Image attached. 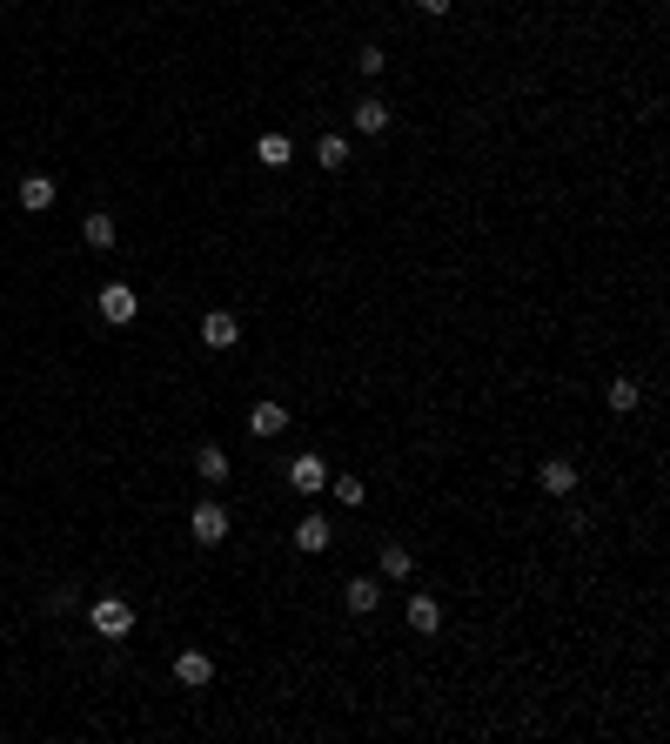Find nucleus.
Segmentation results:
<instances>
[{"label":"nucleus","instance_id":"12","mask_svg":"<svg viewBox=\"0 0 670 744\" xmlns=\"http://www.w3.org/2000/svg\"><path fill=\"white\" fill-rule=\"evenodd\" d=\"M389 121H396V114H389V101H376V94H362V101H356V128H362V135H382Z\"/></svg>","mask_w":670,"mask_h":744},{"label":"nucleus","instance_id":"14","mask_svg":"<svg viewBox=\"0 0 670 744\" xmlns=\"http://www.w3.org/2000/svg\"><path fill=\"white\" fill-rule=\"evenodd\" d=\"M255 161H262V168H289V161H295V141H289V135H262V141H255Z\"/></svg>","mask_w":670,"mask_h":744},{"label":"nucleus","instance_id":"16","mask_svg":"<svg viewBox=\"0 0 670 744\" xmlns=\"http://www.w3.org/2000/svg\"><path fill=\"white\" fill-rule=\"evenodd\" d=\"M315 168H329V175H335V168H349V135H322V141H315Z\"/></svg>","mask_w":670,"mask_h":744},{"label":"nucleus","instance_id":"6","mask_svg":"<svg viewBox=\"0 0 670 744\" xmlns=\"http://www.w3.org/2000/svg\"><path fill=\"white\" fill-rule=\"evenodd\" d=\"M409 631H416V637H436V631H443V604H436L429 590H409Z\"/></svg>","mask_w":670,"mask_h":744},{"label":"nucleus","instance_id":"18","mask_svg":"<svg viewBox=\"0 0 670 744\" xmlns=\"http://www.w3.org/2000/svg\"><path fill=\"white\" fill-rule=\"evenodd\" d=\"M114 235H121L114 215H88V222H81V242H88V248H114Z\"/></svg>","mask_w":670,"mask_h":744},{"label":"nucleus","instance_id":"11","mask_svg":"<svg viewBox=\"0 0 670 744\" xmlns=\"http://www.w3.org/2000/svg\"><path fill=\"white\" fill-rule=\"evenodd\" d=\"M175 677L188 684V691H201V684L215 677V657H208V651H181V657H175Z\"/></svg>","mask_w":670,"mask_h":744},{"label":"nucleus","instance_id":"2","mask_svg":"<svg viewBox=\"0 0 670 744\" xmlns=\"http://www.w3.org/2000/svg\"><path fill=\"white\" fill-rule=\"evenodd\" d=\"M228 523H235V517H228L222 503H215V496H201V503H195V517H188V530H195L201 550H215V543H228Z\"/></svg>","mask_w":670,"mask_h":744},{"label":"nucleus","instance_id":"4","mask_svg":"<svg viewBox=\"0 0 670 744\" xmlns=\"http://www.w3.org/2000/svg\"><path fill=\"white\" fill-rule=\"evenodd\" d=\"M94 309H101V322H114V329L141 316V302H134V289H128V282H108V289L94 295Z\"/></svg>","mask_w":670,"mask_h":744},{"label":"nucleus","instance_id":"21","mask_svg":"<svg viewBox=\"0 0 670 744\" xmlns=\"http://www.w3.org/2000/svg\"><path fill=\"white\" fill-rule=\"evenodd\" d=\"M382 61H389L382 47H362V54H356V68H362V74H382Z\"/></svg>","mask_w":670,"mask_h":744},{"label":"nucleus","instance_id":"13","mask_svg":"<svg viewBox=\"0 0 670 744\" xmlns=\"http://www.w3.org/2000/svg\"><path fill=\"white\" fill-rule=\"evenodd\" d=\"M248 429H255V436H282V429H289V409H282V403H255V409H248Z\"/></svg>","mask_w":670,"mask_h":744},{"label":"nucleus","instance_id":"22","mask_svg":"<svg viewBox=\"0 0 670 744\" xmlns=\"http://www.w3.org/2000/svg\"><path fill=\"white\" fill-rule=\"evenodd\" d=\"M416 7H423L429 21H436V14H449V7H456V0H416Z\"/></svg>","mask_w":670,"mask_h":744},{"label":"nucleus","instance_id":"3","mask_svg":"<svg viewBox=\"0 0 670 744\" xmlns=\"http://www.w3.org/2000/svg\"><path fill=\"white\" fill-rule=\"evenodd\" d=\"M289 490H295V496H322V490H329V463H322L315 450H302V456L289 463Z\"/></svg>","mask_w":670,"mask_h":744},{"label":"nucleus","instance_id":"9","mask_svg":"<svg viewBox=\"0 0 670 744\" xmlns=\"http://www.w3.org/2000/svg\"><path fill=\"white\" fill-rule=\"evenodd\" d=\"M54 195H61V188H54V175H27V181H21V208H27V215H47V208H54Z\"/></svg>","mask_w":670,"mask_h":744},{"label":"nucleus","instance_id":"1","mask_svg":"<svg viewBox=\"0 0 670 744\" xmlns=\"http://www.w3.org/2000/svg\"><path fill=\"white\" fill-rule=\"evenodd\" d=\"M88 624H94V637H114V644H121V637L134 631V604L114 597V590H101V597L88 604Z\"/></svg>","mask_w":670,"mask_h":744},{"label":"nucleus","instance_id":"20","mask_svg":"<svg viewBox=\"0 0 670 744\" xmlns=\"http://www.w3.org/2000/svg\"><path fill=\"white\" fill-rule=\"evenodd\" d=\"M335 503H349V510H362V476H329Z\"/></svg>","mask_w":670,"mask_h":744},{"label":"nucleus","instance_id":"17","mask_svg":"<svg viewBox=\"0 0 670 744\" xmlns=\"http://www.w3.org/2000/svg\"><path fill=\"white\" fill-rule=\"evenodd\" d=\"M195 470H201V483H222V476H228V450H222V443H201Z\"/></svg>","mask_w":670,"mask_h":744},{"label":"nucleus","instance_id":"15","mask_svg":"<svg viewBox=\"0 0 670 744\" xmlns=\"http://www.w3.org/2000/svg\"><path fill=\"white\" fill-rule=\"evenodd\" d=\"M382 577H389V584H409V577H416V557H409L402 543H382Z\"/></svg>","mask_w":670,"mask_h":744},{"label":"nucleus","instance_id":"5","mask_svg":"<svg viewBox=\"0 0 670 744\" xmlns=\"http://www.w3.org/2000/svg\"><path fill=\"white\" fill-rule=\"evenodd\" d=\"M289 543L302 550V557H322V550L335 543V530H329V517H315V510H309V517H302V523L289 530Z\"/></svg>","mask_w":670,"mask_h":744},{"label":"nucleus","instance_id":"7","mask_svg":"<svg viewBox=\"0 0 670 744\" xmlns=\"http://www.w3.org/2000/svg\"><path fill=\"white\" fill-rule=\"evenodd\" d=\"M201 342H208V349H235V342H242V322L228 316V309H208V316H201Z\"/></svg>","mask_w":670,"mask_h":744},{"label":"nucleus","instance_id":"10","mask_svg":"<svg viewBox=\"0 0 670 744\" xmlns=\"http://www.w3.org/2000/svg\"><path fill=\"white\" fill-rule=\"evenodd\" d=\"M342 604L356 610V617H369V610L382 604V584L376 577H349V584H342Z\"/></svg>","mask_w":670,"mask_h":744},{"label":"nucleus","instance_id":"19","mask_svg":"<svg viewBox=\"0 0 670 744\" xmlns=\"http://www.w3.org/2000/svg\"><path fill=\"white\" fill-rule=\"evenodd\" d=\"M637 396H644V389H637V376H610V409H617V416H630V409H637Z\"/></svg>","mask_w":670,"mask_h":744},{"label":"nucleus","instance_id":"8","mask_svg":"<svg viewBox=\"0 0 670 744\" xmlns=\"http://www.w3.org/2000/svg\"><path fill=\"white\" fill-rule=\"evenodd\" d=\"M536 483H543V496H577V463H570V456H550V463L536 470Z\"/></svg>","mask_w":670,"mask_h":744}]
</instances>
